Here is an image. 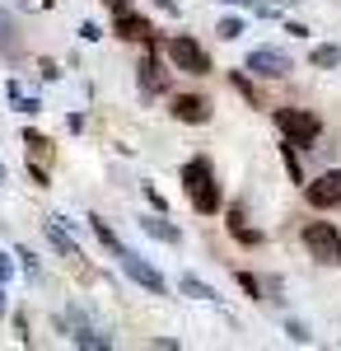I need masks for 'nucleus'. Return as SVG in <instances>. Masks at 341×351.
<instances>
[{"label":"nucleus","mask_w":341,"mask_h":351,"mask_svg":"<svg viewBox=\"0 0 341 351\" xmlns=\"http://www.w3.org/2000/svg\"><path fill=\"white\" fill-rule=\"evenodd\" d=\"M183 291H187V295H197V300H215V291H210V286H201L197 276H183Z\"/></svg>","instance_id":"obj_15"},{"label":"nucleus","mask_w":341,"mask_h":351,"mask_svg":"<svg viewBox=\"0 0 341 351\" xmlns=\"http://www.w3.org/2000/svg\"><path fill=\"white\" fill-rule=\"evenodd\" d=\"M304 197H309V206H318V211L341 206V169H327L323 178H314V183L304 188Z\"/></svg>","instance_id":"obj_6"},{"label":"nucleus","mask_w":341,"mask_h":351,"mask_svg":"<svg viewBox=\"0 0 341 351\" xmlns=\"http://www.w3.org/2000/svg\"><path fill=\"white\" fill-rule=\"evenodd\" d=\"M0 309H5V295H0Z\"/></svg>","instance_id":"obj_21"},{"label":"nucleus","mask_w":341,"mask_h":351,"mask_svg":"<svg viewBox=\"0 0 341 351\" xmlns=\"http://www.w3.org/2000/svg\"><path fill=\"white\" fill-rule=\"evenodd\" d=\"M276 127H281L294 145H299V141L309 145V141H318V132H323L314 112H294V108H281V112H276Z\"/></svg>","instance_id":"obj_3"},{"label":"nucleus","mask_w":341,"mask_h":351,"mask_svg":"<svg viewBox=\"0 0 341 351\" xmlns=\"http://www.w3.org/2000/svg\"><path fill=\"white\" fill-rule=\"evenodd\" d=\"M168 56H173V66L187 71V75H206L210 71V56L201 52L192 38H173V43H168Z\"/></svg>","instance_id":"obj_5"},{"label":"nucleus","mask_w":341,"mask_h":351,"mask_svg":"<svg viewBox=\"0 0 341 351\" xmlns=\"http://www.w3.org/2000/svg\"><path fill=\"white\" fill-rule=\"evenodd\" d=\"M238 33H243L238 19H220V38H238Z\"/></svg>","instance_id":"obj_19"},{"label":"nucleus","mask_w":341,"mask_h":351,"mask_svg":"<svg viewBox=\"0 0 341 351\" xmlns=\"http://www.w3.org/2000/svg\"><path fill=\"white\" fill-rule=\"evenodd\" d=\"M117 258H122V267L131 271V276H136V281H140V286H145V291H150V295H164V291H168V286H164V276H159L155 267H145V263H140L136 253H127V248H122Z\"/></svg>","instance_id":"obj_7"},{"label":"nucleus","mask_w":341,"mask_h":351,"mask_svg":"<svg viewBox=\"0 0 341 351\" xmlns=\"http://www.w3.org/2000/svg\"><path fill=\"white\" fill-rule=\"evenodd\" d=\"M117 33H122V38H150L155 28L145 24L140 14H131V10H117Z\"/></svg>","instance_id":"obj_9"},{"label":"nucleus","mask_w":341,"mask_h":351,"mask_svg":"<svg viewBox=\"0 0 341 351\" xmlns=\"http://www.w3.org/2000/svg\"><path fill=\"white\" fill-rule=\"evenodd\" d=\"M314 66H323V71L341 66V47H318V52H314Z\"/></svg>","instance_id":"obj_14"},{"label":"nucleus","mask_w":341,"mask_h":351,"mask_svg":"<svg viewBox=\"0 0 341 351\" xmlns=\"http://www.w3.org/2000/svg\"><path fill=\"white\" fill-rule=\"evenodd\" d=\"M234 84H238V89H243V99H248V104H257V94H253V84L243 80V75H234Z\"/></svg>","instance_id":"obj_20"},{"label":"nucleus","mask_w":341,"mask_h":351,"mask_svg":"<svg viewBox=\"0 0 341 351\" xmlns=\"http://www.w3.org/2000/svg\"><path fill=\"white\" fill-rule=\"evenodd\" d=\"M183 188L187 197H192V206L201 211V216H215L220 211V188H215V173H210V160H187L183 169Z\"/></svg>","instance_id":"obj_1"},{"label":"nucleus","mask_w":341,"mask_h":351,"mask_svg":"<svg viewBox=\"0 0 341 351\" xmlns=\"http://www.w3.org/2000/svg\"><path fill=\"white\" fill-rule=\"evenodd\" d=\"M248 71L253 75H266V80H286L290 71H294V61L286 52H276V47H257V52L248 56Z\"/></svg>","instance_id":"obj_4"},{"label":"nucleus","mask_w":341,"mask_h":351,"mask_svg":"<svg viewBox=\"0 0 341 351\" xmlns=\"http://www.w3.org/2000/svg\"><path fill=\"white\" fill-rule=\"evenodd\" d=\"M28 141V150H33V160H47V155H52V141H47V136H38V132H28L24 136Z\"/></svg>","instance_id":"obj_13"},{"label":"nucleus","mask_w":341,"mask_h":351,"mask_svg":"<svg viewBox=\"0 0 341 351\" xmlns=\"http://www.w3.org/2000/svg\"><path fill=\"white\" fill-rule=\"evenodd\" d=\"M234 234L243 243H262V234H257V230H248V225H238V216H234Z\"/></svg>","instance_id":"obj_18"},{"label":"nucleus","mask_w":341,"mask_h":351,"mask_svg":"<svg viewBox=\"0 0 341 351\" xmlns=\"http://www.w3.org/2000/svg\"><path fill=\"white\" fill-rule=\"evenodd\" d=\"M304 243H309V253L318 263H337L341 258V234H337V225H327V220H309L304 225Z\"/></svg>","instance_id":"obj_2"},{"label":"nucleus","mask_w":341,"mask_h":351,"mask_svg":"<svg viewBox=\"0 0 341 351\" xmlns=\"http://www.w3.org/2000/svg\"><path fill=\"white\" fill-rule=\"evenodd\" d=\"M140 230H145V234H155V239H164V243H178V230H173V225H164V220H150V216H145V220H140Z\"/></svg>","instance_id":"obj_11"},{"label":"nucleus","mask_w":341,"mask_h":351,"mask_svg":"<svg viewBox=\"0 0 341 351\" xmlns=\"http://www.w3.org/2000/svg\"><path fill=\"white\" fill-rule=\"evenodd\" d=\"M140 84H145L150 94H155V89H164V66H159L155 56H145V61H140Z\"/></svg>","instance_id":"obj_10"},{"label":"nucleus","mask_w":341,"mask_h":351,"mask_svg":"<svg viewBox=\"0 0 341 351\" xmlns=\"http://www.w3.org/2000/svg\"><path fill=\"white\" fill-rule=\"evenodd\" d=\"M94 234H99V239H103L108 248H112V253H122V243H117V234H112V230H108L103 220H94Z\"/></svg>","instance_id":"obj_17"},{"label":"nucleus","mask_w":341,"mask_h":351,"mask_svg":"<svg viewBox=\"0 0 341 351\" xmlns=\"http://www.w3.org/2000/svg\"><path fill=\"white\" fill-rule=\"evenodd\" d=\"M281 150H286V164H290V178H294V183H304V169H299V160H294V141H286V145H281Z\"/></svg>","instance_id":"obj_16"},{"label":"nucleus","mask_w":341,"mask_h":351,"mask_svg":"<svg viewBox=\"0 0 341 351\" xmlns=\"http://www.w3.org/2000/svg\"><path fill=\"white\" fill-rule=\"evenodd\" d=\"M47 234H52V243L61 248V253H66V258H79V248L66 239V234H61V225H56V220H47Z\"/></svg>","instance_id":"obj_12"},{"label":"nucleus","mask_w":341,"mask_h":351,"mask_svg":"<svg viewBox=\"0 0 341 351\" xmlns=\"http://www.w3.org/2000/svg\"><path fill=\"white\" fill-rule=\"evenodd\" d=\"M173 117H178V122H206L210 104L201 94H178V99H173Z\"/></svg>","instance_id":"obj_8"}]
</instances>
